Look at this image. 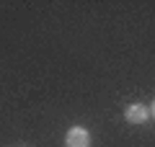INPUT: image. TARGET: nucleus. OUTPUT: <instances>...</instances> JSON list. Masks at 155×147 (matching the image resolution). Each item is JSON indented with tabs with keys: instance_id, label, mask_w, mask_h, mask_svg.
Wrapping results in <instances>:
<instances>
[{
	"instance_id": "f257e3e1",
	"label": "nucleus",
	"mask_w": 155,
	"mask_h": 147,
	"mask_svg": "<svg viewBox=\"0 0 155 147\" xmlns=\"http://www.w3.org/2000/svg\"><path fill=\"white\" fill-rule=\"evenodd\" d=\"M65 147H91V134L83 126H72L65 134Z\"/></svg>"
},
{
	"instance_id": "f03ea898",
	"label": "nucleus",
	"mask_w": 155,
	"mask_h": 147,
	"mask_svg": "<svg viewBox=\"0 0 155 147\" xmlns=\"http://www.w3.org/2000/svg\"><path fill=\"white\" fill-rule=\"evenodd\" d=\"M124 119H127L129 124H145V121H147V109H145L142 103H132L124 111Z\"/></svg>"
},
{
	"instance_id": "7ed1b4c3",
	"label": "nucleus",
	"mask_w": 155,
	"mask_h": 147,
	"mask_svg": "<svg viewBox=\"0 0 155 147\" xmlns=\"http://www.w3.org/2000/svg\"><path fill=\"white\" fill-rule=\"evenodd\" d=\"M153 116H155V101H153Z\"/></svg>"
}]
</instances>
